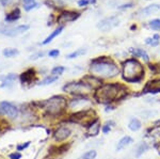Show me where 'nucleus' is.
<instances>
[{
	"instance_id": "nucleus-6",
	"label": "nucleus",
	"mask_w": 160,
	"mask_h": 159,
	"mask_svg": "<svg viewBox=\"0 0 160 159\" xmlns=\"http://www.w3.org/2000/svg\"><path fill=\"white\" fill-rule=\"evenodd\" d=\"M92 88L83 81H72L63 87V91L76 96H86L91 93Z\"/></svg>"
},
{
	"instance_id": "nucleus-21",
	"label": "nucleus",
	"mask_w": 160,
	"mask_h": 159,
	"mask_svg": "<svg viewBox=\"0 0 160 159\" xmlns=\"http://www.w3.org/2000/svg\"><path fill=\"white\" fill-rule=\"evenodd\" d=\"M99 129H100V125H99L98 120H97L96 122H94L92 125H90V126H89V134H90V136L98 135Z\"/></svg>"
},
{
	"instance_id": "nucleus-24",
	"label": "nucleus",
	"mask_w": 160,
	"mask_h": 159,
	"mask_svg": "<svg viewBox=\"0 0 160 159\" xmlns=\"http://www.w3.org/2000/svg\"><path fill=\"white\" fill-rule=\"evenodd\" d=\"M87 52V49L86 48H79V49L73 51L72 53H69V55L66 56V58L68 59H74V58H78L80 56H83L84 53Z\"/></svg>"
},
{
	"instance_id": "nucleus-5",
	"label": "nucleus",
	"mask_w": 160,
	"mask_h": 159,
	"mask_svg": "<svg viewBox=\"0 0 160 159\" xmlns=\"http://www.w3.org/2000/svg\"><path fill=\"white\" fill-rule=\"evenodd\" d=\"M96 113L94 112V110L88 109V110H82V111H77L71 117V121L77 124H80L82 126H88L92 125L94 122L97 121Z\"/></svg>"
},
{
	"instance_id": "nucleus-17",
	"label": "nucleus",
	"mask_w": 160,
	"mask_h": 159,
	"mask_svg": "<svg viewBox=\"0 0 160 159\" xmlns=\"http://www.w3.org/2000/svg\"><path fill=\"white\" fill-rule=\"evenodd\" d=\"M160 10V6L159 4H151V6H148L146 7H144V9H142L140 13L141 15H144V16H148V15L151 14H154L155 12L159 11Z\"/></svg>"
},
{
	"instance_id": "nucleus-33",
	"label": "nucleus",
	"mask_w": 160,
	"mask_h": 159,
	"mask_svg": "<svg viewBox=\"0 0 160 159\" xmlns=\"http://www.w3.org/2000/svg\"><path fill=\"white\" fill-rule=\"evenodd\" d=\"M96 0H79L78 1V6L79 7H87L89 4H92V3H95Z\"/></svg>"
},
{
	"instance_id": "nucleus-10",
	"label": "nucleus",
	"mask_w": 160,
	"mask_h": 159,
	"mask_svg": "<svg viewBox=\"0 0 160 159\" xmlns=\"http://www.w3.org/2000/svg\"><path fill=\"white\" fill-rule=\"evenodd\" d=\"M0 113L7 115V117H11V119H15L18 117V108L12 105L9 102H0Z\"/></svg>"
},
{
	"instance_id": "nucleus-28",
	"label": "nucleus",
	"mask_w": 160,
	"mask_h": 159,
	"mask_svg": "<svg viewBox=\"0 0 160 159\" xmlns=\"http://www.w3.org/2000/svg\"><path fill=\"white\" fill-rule=\"evenodd\" d=\"M148 150V145L146 144L145 142H143V143H141L140 145L138 147V148H137V153H136V156L137 157H140V156L142 155L143 153H145L146 151Z\"/></svg>"
},
{
	"instance_id": "nucleus-9",
	"label": "nucleus",
	"mask_w": 160,
	"mask_h": 159,
	"mask_svg": "<svg viewBox=\"0 0 160 159\" xmlns=\"http://www.w3.org/2000/svg\"><path fill=\"white\" fill-rule=\"evenodd\" d=\"M90 106H91V102L84 96H78L76 98H73L68 105L71 109H80L79 111L90 109Z\"/></svg>"
},
{
	"instance_id": "nucleus-8",
	"label": "nucleus",
	"mask_w": 160,
	"mask_h": 159,
	"mask_svg": "<svg viewBox=\"0 0 160 159\" xmlns=\"http://www.w3.org/2000/svg\"><path fill=\"white\" fill-rule=\"evenodd\" d=\"M120 24V18L118 16H110V17H107V18H104L102 20L97 24V28L99 30L104 32H107V31H110L112 30L113 28H115L117 26H118Z\"/></svg>"
},
{
	"instance_id": "nucleus-27",
	"label": "nucleus",
	"mask_w": 160,
	"mask_h": 159,
	"mask_svg": "<svg viewBox=\"0 0 160 159\" xmlns=\"http://www.w3.org/2000/svg\"><path fill=\"white\" fill-rule=\"evenodd\" d=\"M159 38L160 37L158 34H155L153 37H148L145 40V43L148 45H151V46H157L159 43Z\"/></svg>"
},
{
	"instance_id": "nucleus-19",
	"label": "nucleus",
	"mask_w": 160,
	"mask_h": 159,
	"mask_svg": "<svg viewBox=\"0 0 160 159\" xmlns=\"http://www.w3.org/2000/svg\"><path fill=\"white\" fill-rule=\"evenodd\" d=\"M62 30H63V26H61V27H59L58 29H56L55 31H52V32H51L50 34L48 35V37H46L45 40L43 41V43H42V44H43V45H47V44H49V43L51 42V41L53 40V38L58 37L59 34H61Z\"/></svg>"
},
{
	"instance_id": "nucleus-36",
	"label": "nucleus",
	"mask_w": 160,
	"mask_h": 159,
	"mask_svg": "<svg viewBox=\"0 0 160 159\" xmlns=\"http://www.w3.org/2000/svg\"><path fill=\"white\" fill-rule=\"evenodd\" d=\"M48 55H49V57H51V58H57L59 55H60V51L58 49H52L48 52Z\"/></svg>"
},
{
	"instance_id": "nucleus-14",
	"label": "nucleus",
	"mask_w": 160,
	"mask_h": 159,
	"mask_svg": "<svg viewBox=\"0 0 160 159\" xmlns=\"http://www.w3.org/2000/svg\"><path fill=\"white\" fill-rule=\"evenodd\" d=\"M17 76L16 74H13V73H10L8 74L7 76H4L3 78H1L2 80V83H1V87L2 88H9V87H11L13 83L15 82V80H16Z\"/></svg>"
},
{
	"instance_id": "nucleus-37",
	"label": "nucleus",
	"mask_w": 160,
	"mask_h": 159,
	"mask_svg": "<svg viewBox=\"0 0 160 159\" xmlns=\"http://www.w3.org/2000/svg\"><path fill=\"white\" fill-rule=\"evenodd\" d=\"M10 159H20L22 158V154H20L19 152H14L12 154H10Z\"/></svg>"
},
{
	"instance_id": "nucleus-40",
	"label": "nucleus",
	"mask_w": 160,
	"mask_h": 159,
	"mask_svg": "<svg viewBox=\"0 0 160 159\" xmlns=\"http://www.w3.org/2000/svg\"><path fill=\"white\" fill-rule=\"evenodd\" d=\"M25 4H28V3H31V2H34V0H24Z\"/></svg>"
},
{
	"instance_id": "nucleus-3",
	"label": "nucleus",
	"mask_w": 160,
	"mask_h": 159,
	"mask_svg": "<svg viewBox=\"0 0 160 159\" xmlns=\"http://www.w3.org/2000/svg\"><path fill=\"white\" fill-rule=\"evenodd\" d=\"M144 76V67L136 59L126 60L123 64V78L127 82H138Z\"/></svg>"
},
{
	"instance_id": "nucleus-20",
	"label": "nucleus",
	"mask_w": 160,
	"mask_h": 159,
	"mask_svg": "<svg viewBox=\"0 0 160 159\" xmlns=\"http://www.w3.org/2000/svg\"><path fill=\"white\" fill-rule=\"evenodd\" d=\"M131 52L133 53L137 57H141L142 59H144L145 62H148L149 61V58H148V55L145 50L141 49V48H135V49H131Z\"/></svg>"
},
{
	"instance_id": "nucleus-18",
	"label": "nucleus",
	"mask_w": 160,
	"mask_h": 159,
	"mask_svg": "<svg viewBox=\"0 0 160 159\" xmlns=\"http://www.w3.org/2000/svg\"><path fill=\"white\" fill-rule=\"evenodd\" d=\"M19 18H20L19 9H15V10H13L11 13H9V14L6 15L4 20H6V22H15V20H17Z\"/></svg>"
},
{
	"instance_id": "nucleus-15",
	"label": "nucleus",
	"mask_w": 160,
	"mask_h": 159,
	"mask_svg": "<svg viewBox=\"0 0 160 159\" xmlns=\"http://www.w3.org/2000/svg\"><path fill=\"white\" fill-rule=\"evenodd\" d=\"M34 76H35L34 70L30 68V70L24 72V73L20 75V81H22V83H29V82H31V81L33 80Z\"/></svg>"
},
{
	"instance_id": "nucleus-7",
	"label": "nucleus",
	"mask_w": 160,
	"mask_h": 159,
	"mask_svg": "<svg viewBox=\"0 0 160 159\" xmlns=\"http://www.w3.org/2000/svg\"><path fill=\"white\" fill-rule=\"evenodd\" d=\"M30 28L29 25H19L16 27H0V33L7 37H17L26 31H28Z\"/></svg>"
},
{
	"instance_id": "nucleus-16",
	"label": "nucleus",
	"mask_w": 160,
	"mask_h": 159,
	"mask_svg": "<svg viewBox=\"0 0 160 159\" xmlns=\"http://www.w3.org/2000/svg\"><path fill=\"white\" fill-rule=\"evenodd\" d=\"M133 142L132 138L129 137V136H125V137H123L122 139L118 142V145H117V151H122L123 148L127 147L128 145H130L131 143Z\"/></svg>"
},
{
	"instance_id": "nucleus-13",
	"label": "nucleus",
	"mask_w": 160,
	"mask_h": 159,
	"mask_svg": "<svg viewBox=\"0 0 160 159\" xmlns=\"http://www.w3.org/2000/svg\"><path fill=\"white\" fill-rule=\"evenodd\" d=\"M83 82H86L88 86H90L92 89H98L100 86H102V81L99 80V78L97 77L90 75V76H86L83 79H82Z\"/></svg>"
},
{
	"instance_id": "nucleus-32",
	"label": "nucleus",
	"mask_w": 160,
	"mask_h": 159,
	"mask_svg": "<svg viewBox=\"0 0 160 159\" xmlns=\"http://www.w3.org/2000/svg\"><path fill=\"white\" fill-rule=\"evenodd\" d=\"M38 7V3L35 1L31 2V3H28V4H24V9L26 11H31V10H33V9H37Z\"/></svg>"
},
{
	"instance_id": "nucleus-34",
	"label": "nucleus",
	"mask_w": 160,
	"mask_h": 159,
	"mask_svg": "<svg viewBox=\"0 0 160 159\" xmlns=\"http://www.w3.org/2000/svg\"><path fill=\"white\" fill-rule=\"evenodd\" d=\"M30 145V141H28V142H26V143H22V144H18L17 145V151L18 152H20V151H24V150H26L28 147Z\"/></svg>"
},
{
	"instance_id": "nucleus-39",
	"label": "nucleus",
	"mask_w": 160,
	"mask_h": 159,
	"mask_svg": "<svg viewBox=\"0 0 160 159\" xmlns=\"http://www.w3.org/2000/svg\"><path fill=\"white\" fill-rule=\"evenodd\" d=\"M132 7V3H127V4H123V6H120L118 9L122 10V9H127V7Z\"/></svg>"
},
{
	"instance_id": "nucleus-30",
	"label": "nucleus",
	"mask_w": 160,
	"mask_h": 159,
	"mask_svg": "<svg viewBox=\"0 0 160 159\" xmlns=\"http://www.w3.org/2000/svg\"><path fill=\"white\" fill-rule=\"evenodd\" d=\"M149 27L154 30H160V19L156 18L149 22Z\"/></svg>"
},
{
	"instance_id": "nucleus-26",
	"label": "nucleus",
	"mask_w": 160,
	"mask_h": 159,
	"mask_svg": "<svg viewBox=\"0 0 160 159\" xmlns=\"http://www.w3.org/2000/svg\"><path fill=\"white\" fill-rule=\"evenodd\" d=\"M96 151L94 150H91V151H88V152H86L83 154V155H81L79 157V159H95L96 158Z\"/></svg>"
},
{
	"instance_id": "nucleus-29",
	"label": "nucleus",
	"mask_w": 160,
	"mask_h": 159,
	"mask_svg": "<svg viewBox=\"0 0 160 159\" xmlns=\"http://www.w3.org/2000/svg\"><path fill=\"white\" fill-rule=\"evenodd\" d=\"M64 71H65V67L59 65V66H56V67L52 68V71H51V74H52V75L59 76V75H62V74L64 73Z\"/></svg>"
},
{
	"instance_id": "nucleus-25",
	"label": "nucleus",
	"mask_w": 160,
	"mask_h": 159,
	"mask_svg": "<svg viewBox=\"0 0 160 159\" xmlns=\"http://www.w3.org/2000/svg\"><path fill=\"white\" fill-rule=\"evenodd\" d=\"M128 127H129V129L132 130V132H137V130H139L141 128V122L139 121L138 119H132L129 122Z\"/></svg>"
},
{
	"instance_id": "nucleus-11",
	"label": "nucleus",
	"mask_w": 160,
	"mask_h": 159,
	"mask_svg": "<svg viewBox=\"0 0 160 159\" xmlns=\"http://www.w3.org/2000/svg\"><path fill=\"white\" fill-rule=\"evenodd\" d=\"M80 17V13L78 12H72V11H65L61 13L60 16L58 17L59 24H65V22H72L74 20L78 19Z\"/></svg>"
},
{
	"instance_id": "nucleus-1",
	"label": "nucleus",
	"mask_w": 160,
	"mask_h": 159,
	"mask_svg": "<svg viewBox=\"0 0 160 159\" xmlns=\"http://www.w3.org/2000/svg\"><path fill=\"white\" fill-rule=\"evenodd\" d=\"M127 90L120 83H106L96 89L94 98L102 104H110L114 101H120L126 96Z\"/></svg>"
},
{
	"instance_id": "nucleus-31",
	"label": "nucleus",
	"mask_w": 160,
	"mask_h": 159,
	"mask_svg": "<svg viewBox=\"0 0 160 159\" xmlns=\"http://www.w3.org/2000/svg\"><path fill=\"white\" fill-rule=\"evenodd\" d=\"M19 0H0V4L2 7H10L12 4H15L17 3Z\"/></svg>"
},
{
	"instance_id": "nucleus-38",
	"label": "nucleus",
	"mask_w": 160,
	"mask_h": 159,
	"mask_svg": "<svg viewBox=\"0 0 160 159\" xmlns=\"http://www.w3.org/2000/svg\"><path fill=\"white\" fill-rule=\"evenodd\" d=\"M43 56H44V52H37V53H34V55L31 56L30 60H37L38 58H42Z\"/></svg>"
},
{
	"instance_id": "nucleus-2",
	"label": "nucleus",
	"mask_w": 160,
	"mask_h": 159,
	"mask_svg": "<svg viewBox=\"0 0 160 159\" xmlns=\"http://www.w3.org/2000/svg\"><path fill=\"white\" fill-rule=\"evenodd\" d=\"M90 72L97 78H112L118 74V67L110 59L102 57L92 61Z\"/></svg>"
},
{
	"instance_id": "nucleus-4",
	"label": "nucleus",
	"mask_w": 160,
	"mask_h": 159,
	"mask_svg": "<svg viewBox=\"0 0 160 159\" xmlns=\"http://www.w3.org/2000/svg\"><path fill=\"white\" fill-rule=\"evenodd\" d=\"M41 107L45 110L49 115H59L61 114L64 110L66 109V106H68V102H66V98L61 95H57V96H52L50 98L46 99V101H43L40 102Z\"/></svg>"
},
{
	"instance_id": "nucleus-35",
	"label": "nucleus",
	"mask_w": 160,
	"mask_h": 159,
	"mask_svg": "<svg viewBox=\"0 0 160 159\" xmlns=\"http://www.w3.org/2000/svg\"><path fill=\"white\" fill-rule=\"evenodd\" d=\"M109 124L110 123L107 122L104 126H102V132H104V134H108V132L111 130V126H112V125H109Z\"/></svg>"
},
{
	"instance_id": "nucleus-22",
	"label": "nucleus",
	"mask_w": 160,
	"mask_h": 159,
	"mask_svg": "<svg viewBox=\"0 0 160 159\" xmlns=\"http://www.w3.org/2000/svg\"><path fill=\"white\" fill-rule=\"evenodd\" d=\"M2 53H3V56L7 58H14L18 55L19 51L18 49H16V48H6V49L2 51Z\"/></svg>"
},
{
	"instance_id": "nucleus-12",
	"label": "nucleus",
	"mask_w": 160,
	"mask_h": 159,
	"mask_svg": "<svg viewBox=\"0 0 160 159\" xmlns=\"http://www.w3.org/2000/svg\"><path fill=\"white\" fill-rule=\"evenodd\" d=\"M71 134H72V132H71V129H69L68 127L60 126L55 132V134H53V138H55L56 141L61 142V141H64V140L68 139L69 136H71Z\"/></svg>"
},
{
	"instance_id": "nucleus-23",
	"label": "nucleus",
	"mask_w": 160,
	"mask_h": 159,
	"mask_svg": "<svg viewBox=\"0 0 160 159\" xmlns=\"http://www.w3.org/2000/svg\"><path fill=\"white\" fill-rule=\"evenodd\" d=\"M58 78H59V76H57V75H52L51 74L50 76H48V77H46L44 80L41 81L40 83V86H48V84H51V83H53L55 81L58 80Z\"/></svg>"
}]
</instances>
